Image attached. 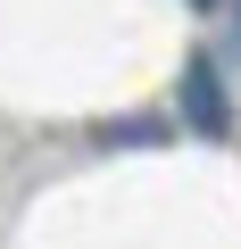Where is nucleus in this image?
Returning a JSON list of instances; mask_svg holds the SVG:
<instances>
[{
  "mask_svg": "<svg viewBox=\"0 0 241 249\" xmlns=\"http://www.w3.org/2000/svg\"><path fill=\"white\" fill-rule=\"evenodd\" d=\"M183 116H191V133H224V124H233L224 83H216V67H208V58H191V67H183Z\"/></svg>",
  "mask_w": 241,
  "mask_h": 249,
  "instance_id": "nucleus-1",
  "label": "nucleus"
},
{
  "mask_svg": "<svg viewBox=\"0 0 241 249\" xmlns=\"http://www.w3.org/2000/svg\"><path fill=\"white\" fill-rule=\"evenodd\" d=\"M191 9H216V0H191Z\"/></svg>",
  "mask_w": 241,
  "mask_h": 249,
  "instance_id": "nucleus-2",
  "label": "nucleus"
}]
</instances>
